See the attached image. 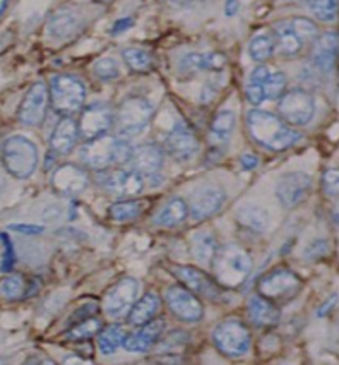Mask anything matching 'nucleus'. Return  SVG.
I'll use <instances>...</instances> for the list:
<instances>
[{
    "label": "nucleus",
    "mask_w": 339,
    "mask_h": 365,
    "mask_svg": "<svg viewBox=\"0 0 339 365\" xmlns=\"http://www.w3.org/2000/svg\"><path fill=\"white\" fill-rule=\"evenodd\" d=\"M247 129L254 143L269 151H286L300 141V133L281 117L264 110L252 108L247 113Z\"/></svg>",
    "instance_id": "obj_1"
},
{
    "label": "nucleus",
    "mask_w": 339,
    "mask_h": 365,
    "mask_svg": "<svg viewBox=\"0 0 339 365\" xmlns=\"http://www.w3.org/2000/svg\"><path fill=\"white\" fill-rule=\"evenodd\" d=\"M211 267L214 278L224 288H235L247 279L252 269V259L240 245L228 244L219 247Z\"/></svg>",
    "instance_id": "obj_2"
},
{
    "label": "nucleus",
    "mask_w": 339,
    "mask_h": 365,
    "mask_svg": "<svg viewBox=\"0 0 339 365\" xmlns=\"http://www.w3.org/2000/svg\"><path fill=\"white\" fill-rule=\"evenodd\" d=\"M2 165L11 177L26 180L38 167V148L26 135H11L2 143Z\"/></svg>",
    "instance_id": "obj_3"
},
{
    "label": "nucleus",
    "mask_w": 339,
    "mask_h": 365,
    "mask_svg": "<svg viewBox=\"0 0 339 365\" xmlns=\"http://www.w3.org/2000/svg\"><path fill=\"white\" fill-rule=\"evenodd\" d=\"M86 88L80 79L71 74L53 76L50 81V103L58 115L71 117L83 110Z\"/></svg>",
    "instance_id": "obj_4"
},
{
    "label": "nucleus",
    "mask_w": 339,
    "mask_h": 365,
    "mask_svg": "<svg viewBox=\"0 0 339 365\" xmlns=\"http://www.w3.org/2000/svg\"><path fill=\"white\" fill-rule=\"evenodd\" d=\"M155 115V107L144 96H129L118 105L115 125L120 135L141 134Z\"/></svg>",
    "instance_id": "obj_5"
},
{
    "label": "nucleus",
    "mask_w": 339,
    "mask_h": 365,
    "mask_svg": "<svg viewBox=\"0 0 339 365\" xmlns=\"http://www.w3.org/2000/svg\"><path fill=\"white\" fill-rule=\"evenodd\" d=\"M303 283L293 271L286 267H278L264 274L257 283V294L273 300L274 304H286L293 300L302 290Z\"/></svg>",
    "instance_id": "obj_6"
},
{
    "label": "nucleus",
    "mask_w": 339,
    "mask_h": 365,
    "mask_svg": "<svg viewBox=\"0 0 339 365\" xmlns=\"http://www.w3.org/2000/svg\"><path fill=\"white\" fill-rule=\"evenodd\" d=\"M213 343L223 355L239 359L249 351L252 336L244 322L239 319H226L214 328Z\"/></svg>",
    "instance_id": "obj_7"
},
{
    "label": "nucleus",
    "mask_w": 339,
    "mask_h": 365,
    "mask_svg": "<svg viewBox=\"0 0 339 365\" xmlns=\"http://www.w3.org/2000/svg\"><path fill=\"white\" fill-rule=\"evenodd\" d=\"M170 273L197 297L211 300V302H224V287L202 269H197L194 266L173 264L170 267Z\"/></svg>",
    "instance_id": "obj_8"
},
{
    "label": "nucleus",
    "mask_w": 339,
    "mask_h": 365,
    "mask_svg": "<svg viewBox=\"0 0 339 365\" xmlns=\"http://www.w3.org/2000/svg\"><path fill=\"white\" fill-rule=\"evenodd\" d=\"M279 117L293 127L307 125L315 115V100L305 89L295 88L285 91L278 105Z\"/></svg>",
    "instance_id": "obj_9"
},
{
    "label": "nucleus",
    "mask_w": 339,
    "mask_h": 365,
    "mask_svg": "<svg viewBox=\"0 0 339 365\" xmlns=\"http://www.w3.org/2000/svg\"><path fill=\"white\" fill-rule=\"evenodd\" d=\"M139 283L134 278H122L103 297V311L112 319L127 316L137 302Z\"/></svg>",
    "instance_id": "obj_10"
},
{
    "label": "nucleus",
    "mask_w": 339,
    "mask_h": 365,
    "mask_svg": "<svg viewBox=\"0 0 339 365\" xmlns=\"http://www.w3.org/2000/svg\"><path fill=\"white\" fill-rule=\"evenodd\" d=\"M165 302L177 319L197 322L204 316V307L194 292L184 285H172L165 292Z\"/></svg>",
    "instance_id": "obj_11"
},
{
    "label": "nucleus",
    "mask_w": 339,
    "mask_h": 365,
    "mask_svg": "<svg viewBox=\"0 0 339 365\" xmlns=\"http://www.w3.org/2000/svg\"><path fill=\"white\" fill-rule=\"evenodd\" d=\"M80 160L93 170H108L113 165L118 167V138L105 134L91 139L80 150Z\"/></svg>",
    "instance_id": "obj_12"
},
{
    "label": "nucleus",
    "mask_w": 339,
    "mask_h": 365,
    "mask_svg": "<svg viewBox=\"0 0 339 365\" xmlns=\"http://www.w3.org/2000/svg\"><path fill=\"white\" fill-rule=\"evenodd\" d=\"M96 182L103 190L120 197H132L142 192L144 189V177L135 170H100L96 175Z\"/></svg>",
    "instance_id": "obj_13"
},
{
    "label": "nucleus",
    "mask_w": 339,
    "mask_h": 365,
    "mask_svg": "<svg viewBox=\"0 0 339 365\" xmlns=\"http://www.w3.org/2000/svg\"><path fill=\"white\" fill-rule=\"evenodd\" d=\"M50 89H46L43 81H38L28 89L21 107L18 110V120L26 127H40L45 122L46 108H48Z\"/></svg>",
    "instance_id": "obj_14"
},
{
    "label": "nucleus",
    "mask_w": 339,
    "mask_h": 365,
    "mask_svg": "<svg viewBox=\"0 0 339 365\" xmlns=\"http://www.w3.org/2000/svg\"><path fill=\"white\" fill-rule=\"evenodd\" d=\"M79 134L86 141L105 135L110 127L115 124V112L105 103H91L83 110L79 118Z\"/></svg>",
    "instance_id": "obj_15"
},
{
    "label": "nucleus",
    "mask_w": 339,
    "mask_h": 365,
    "mask_svg": "<svg viewBox=\"0 0 339 365\" xmlns=\"http://www.w3.org/2000/svg\"><path fill=\"white\" fill-rule=\"evenodd\" d=\"M312 177L303 172H290L285 173L276 184V197L279 205L286 210L296 207L305 197L311 194Z\"/></svg>",
    "instance_id": "obj_16"
},
{
    "label": "nucleus",
    "mask_w": 339,
    "mask_h": 365,
    "mask_svg": "<svg viewBox=\"0 0 339 365\" xmlns=\"http://www.w3.org/2000/svg\"><path fill=\"white\" fill-rule=\"evenodd\" d=\"M50 182H52V187L58 194L67 197H75L86 190L88 184H90V177L78 165L63 163L53 170Z\"/></svg>",
    "instance_id": "obj_17"
},
{
    "label": "nucleus",
    "mask_w": 339,
    "mask_h": 365,
    "mask_svg": "<svg viewBox=\"0 0 339 365\" xmlns=\"http://www.w3.org/2000/svg\"><path fill=\"white\" fill-rule=\"evenodd\" d=\"M165 146H167L168 155L173 156L177 161H189L197 155L199 139L189 125L179 122L168 133Z\"/></svg>",
    "instance_id": "obj_18"
},
{
    "label": "nucleus",
    "mask_w": 339,
    "mask_h": 365,
    "mask_svg": "<svg viewBox=\"0 0 339 365\" xmlns=\"http://www.w3.org/2000/svg\"><path fill=\"white\" fill-rule=\"evenodd\" d=\"M224 201H226V194L223 189L214 187V185L202 187L194 194L192 201H190V216L196 222H204L221 210Z\"/></svg>",
    "instance_id": "obj_19"
},
{
    "label": "nucleus",
    "mask_w": 339,
    "mask_h": 365,
    "mask_svg": "<svg viewBox=\"0 0 339 365\" xmlns=\"http://www.w3.org/2000/svg\"><path fill=\"white\" fill-rule=\"evenodd\" d=\"M339 52V36L336 33H324L315 40L312 52V63L322 74L333 72L338 61Z\"/></svg>",
    "instance_id": "obj_20"
},
{
    "label": "nucleus",
    "mask_w": 339,
    "mask_h": 365,
    "mask_svg": "<svg viewBox=\"0 0 339 365\" xmlns=\"http://www.w3.org/2000/svg\"><path fill=\"white\" fill-rule=\"evenodd\" d=\"M165 331V319H152L147 324L139 326L137 331L127 334L124 348L127 351H134V354H142L152 348L160 341L161 334Z\"/></svg>",
    "instance_id": "obj_21"
},
{
    "label": "nucleus",
    "mask_w": 339,
    "mask_h": 365,
    "mask_svg": "<svg viewBox=\"0 0 339 365\" xmlns=\"http://www.w3.org/2000/svg\"><path fill=\"white\" fill-rule=\"evenodd\" d=\"M79 124L71 117H62L50 138V150L57 156H67L74 150L79 138Z\"/></svg>",
    "instance_id": "obj_22"
},
{
    "label": "nucleus",
    "mask_w": 339,
    "mask_h": 365,
    "mask_svg": "<svg viewBox=\"0 0 339 365\" xmlns=\"http://www.w3.org/2000/svg\"><path fill=\"white\" fill-rule=\"evenodd\" d=\"M247 314L249 319L257 328H274L279 319H281V312H279L278 305L261 294L250 297L247 304Z\"/></svg>",
    "instance_id": "obj_23"
},
{
    "label": "nucleus",
    "mask_w": 339,
    "mask_h": 365,
    "mask_svg": "<svg viewBox=\"0 0 339 365\" xmlns=\"http://www.w3.org/2000/svg\"><path fill=\"white\" fill-rule=\"evenodd\" d=\"M165 163V155L163 150L156 144H142L141 148L134 151L132 161H130V167L137 173H141L142 177L156 175L160 172L161 167Z\"/></svg>",
    "instance_id": "obj_24"
},
{
    "label": "nucleus",
    "mask_w": 339,
    "mask_h": 365,
    "mask_svg": "<svg viewBox=\"0 0 339 365\" xmlns=\"http://www.w3.org/2000/svg\"><path fill=\"white\" fill-rule=\"evenodd\" d=\"M161 309V300L160 297L155 294V292H147L144 297L137 300L130 309V312L127 314V322L134 328H139V326L147 324L152 319H156Z\"/></svg>",
    "instance_id": "obj_25"
},
{
    "label": "nucleus",
    "mask_w": 339,
    "mask_h": 365,
    "mask_svg": "<svg viewBox=\"0 0 339 365\" xmlns=\"http://www.w3.org/2000/svg\"><path fill=\"white\" fill-rule=\"evenodd\" d=\"M274 38H276V48L283 57H296L303 50L305 41L300 38L291 21H283L274 26Z\"/></svg>",
    "instance_id": "obj_26"
},
{
    "label": "nucleus",
    "mask_w": 339,
    "mask_h": 365,
    "mask_svg": "<svg viewBox=\"0 0 339 365\" xmlns=\"http://www.w3.org/2000/svg\"><path fill=\"white\" fill-rule=\"evenodd\" d=\"M80 29V21L74 12L71 11H58L50 18L46 24V33L53 40H69L75 36Z\"/></svg>",
    "instance_id": "obj_27"
},
{
    "label": "nucleus",
    "mask_w": 339,
    "mask_h": 365,
    "mask_svg": "<svg viewBox=\"0 0 339 365\" xmlns=\"http://www.w3.org/2000/svg\"><path fill=\"white\" fill-rule=\"evenodd\" d=\"M228 58L219 52L207 53H187L182 57V72H199V71H223L226 67Z\"/></svg>",
    "instance_id": "obj_28"
},
{
    "label": "nucleus",
    "mask_w": 339,
    "mask_h": 365,
    "mask_svg": "<svg viewBox=\"0 0 339 365\" xmlns=\"http://www.w3.org/2000/svg\"><path fill=\"white\" fill-rule=\"evenodd\" d=\"M190 215V207L187 202L182 197H172L160 207V211L152 218V223L158 225V227H177L182 222H185V218Z\"/></svg>",
    "instance_id": "obj_29"
},
{
    "label": "nucleus",
    "mask_w": 339,
    "mask_h": 365,
    "mask_svg": "<svg viewBox=\"0 0 339 365\" xmlns=\"http://www.w3.org/2000/svg\"><path fill=\"white\" fill-rule=\"evenodd\" d=\"M219 245L213 233L197 232L190 239V252L199 264L211 266L213 264L216 254H218Z\"/></svg>",
    "instance_id": "obj_30"
},
{
    "label": "nucleus",
    "mask_w": 339,
    "mask_h": 365,
    "mask_svg": "<svg viewBox=\"0 0 339 365\" xmlns=\"http://www.w3.org/2000/svg\"><path fill=\"white\" fill-rule=\"evenodd\" d=\"M236 222L250 232L262 233L269 227V213L257 205H244L236 210Z\"/></svg>",
    "instance_id": "obj_31"
},
{
    "label": "nucleus",
    "mask_w": 339,
    "mask_h": 365,
    "mask_svg": "<svg viewBox=\"0 0 339 365\" xmlns=\"http://www.w3.org/2000/svg\"><path fill=\"white\" fill-rule=\"evenodd\" d=\"M271 74V69L266 66H259L257 69H254L252 74L247 81V86H245V96H247L249 103L257 107L262 101H266V79Z\"/></svg>",
    "instance_id": "obj_32"
},
{
    "label": "nucleus",
    "mask_w": 339,
    "mask_h": 365,
    "mask_svg": "<svg viewBox=\"0 0 339 365\" xmlns=\"http://www.w3.org/2000/svg\"><path fill=\"white\" fill-rule=\"evenodd\" d=\"M127 333L124 326L112 324L101 329L98 334V348L103 355H113L120 346H124Z\"/></svg>",
    "instance_id": "obj_33"
},
{
    "label": "nucleus",
    "mask_w": 339,
    "mask_h": 365,
    "mask_svg": "<svg viewBox=\"0 0 339 365\" xmlns=\"http://www.w3.org/2000/svg\"><path fill=\"white\" fill-rule=\"evenodd\" d=\"M276 52V38L274 35H268V33L254 36L249 43V55L256 62L269 61Z\"/></svg>",
    "instance_id": "obj_34"
},
{
    "label": "nucleus",
    "mask_w": 339,
    "mask_h": 365,
    "mask_svg": "<svg viewBox=\"0 0 339 365\" xmlns=\"http://www.w3.org/2000/svg\"><path fill=\"white\" fill-rule=\"evenodd\" d=\"M236 124V115L233 110H221L218 112L211 122V138H214L216 141L224 143L230 139Z\"/></svg>",
    "instance_id": "obj_35"
},
{
    "label": "nucleus",
    "mask_w": 339,
    "mask_h": 365,
    "mask_svg": "<svg viewBox=\"0 0 339 365\" xmlns=\"http://www.w3.org/2000/svg\"><path fill=\"white\" fill-rule=\"evenodd\" d=\"M101 329H103V322H101V319H98V317H88V319L71 326V329L67 331L66 336L72 339V341H86V339L100 334Z\"/></svg>",
    "instance_id": "obj_36"
},
{
    "label": "nucleus",
    "mask_w": 339,
    "mask_h": 365,
    "mask_svg": "<svg viewBox=\"0 0 339 365\" xmlns=\"http://www.w3.org/2000/svg\"><path fill=\"white\" fill-rule=\"evenodd\" d=\"M142 211V205L139 201H117L108 207V215L113 222H132Z\"/></svg>",
    "instance_id": "obj_37"
},
{
    "label": "nucleus",
    "mask_w": 339,
    "mask_h": 365,
    "mask_svg": "<svg viewBox=\"0 0 339 365\" xmlns=\"http://www.w3.org/2000/svg\"><path fill=\"white\" fill-rule=\"evenodd\" d=\"M122 58L130 71L134 72H150L152 67V57L150 52L142 48H125L122 50Z\"/></svg>",
    "instance_id": "obj_38"
},
{
    "label": "nucleus",
    "mask_w": 339,
    "mask_h": 365,
    "mask_svg": "<svg viewBox=\"0 0 339 365\" xmlns=\"http://www.w3.org/2000/svg\"><path fill=\"white\" fill-rule=\"evenodd\" d=\"M308 4L313 16L322 23H333L336 19L339 0H308Z\"/></svg>",
    "instance_id": "obj_39"
},
{
    "label": "nucleus",
    "mask_w": 339,
    "mask_h": 365,
    "mask_svg": "<svg viewBox=\"0 0 339 365\" xmlns=\"http://www.w3.org/2000/svg\"><path fill=\"white\" fill-rule=\"evenodd\" d=\"M286 89V76L279 71H271V74L266 79V100H278L285 95Z\"/></svg>",
    "instance_id": "obj_40"
},
{
    "label": "nucleus",
    "mask_w": 339,
    "mask_h": 365,
    "mask_svg": "<svg viewBox=\"0 0 339 365\" xmlns=\"http://www.w3.org/2000/svg\"><path fill=\"white\" fill-rule=\"evenodd\" d=\"M93 74H95L100 81L108 83V81H115L118 76H120V69H118V63L113 61V58L103 57L95 62V66H93Z\"/></svg>",
    "instance_id": "obj_41"
},
{
    "label": "nucleus",
    "mask_w": 339,
    "mask_h": 365,
    "mask_svg": "<svg viewBox=\"0 0 339 365\" xmlns=\"http://www.w3.org/2000/svg\"><path fill=\"white\" fill-rule=\"evenodd\" d=\"M2 295L7 300L21 299L24 294V279L19 274H9L2 279Z\"/></svg>",
    "instance_id": "obj_42"
},
{
    "label": "nucleus",
    "mask_w": 339,
    "mask_h": 365,
    "mask_svg": "<svg viewBox=\"0 0 339 365\" xmlns=\"http://www.w3.org/2000/svg\"><path fill=\"white\" fill-rule=\"evenodd\" d=\"M291 24H293L296 33H298L300 38H302L303 41H313L319 38V29H317L315 23H312L311 19L295 18V19H291Z\"/></svg>",
    "instance_id": "obj_43"
},
{
    "label": "nucleus",
    "mask_w": 339,
    "mask_h": 365,
    "mask_svg": "<svg viewBox=\"0 0 339 365\" xmlns=\"http://www.w3.org/2000/svg\"><path fill=\"white\" fill-rule=\"evenodd\" d=\"M322 189L329 197H339V168H328L322 175Z\"/></svg>",
    "instance_id": "obj_44"
},
{
    "label": "nucleus",
    "mask_w": 339,
    "mask_h": 365,
    "mask_svg": "<svg viewBox=\"0 0 339 365\" xmlns=\"http://www.w3.org/2000/svg\"><path fill=\"white\" fill-rule=\"evenodd\" d=\"M2 261H0V264H2V273H11L12 267H14V262H16V254H14V247H12V242L9 237H7L6 232H2Z\"/></svg>",
    "instance_id": "obj_45"
},
{
    "label": "nucleus",
    "mask_w": 339,
    "mask_h": 365,
    "mask_svg": "<svg viewBox=\"0 0 339 365\" xmlns=\"http://www.w3.org/2000/svg\"><path fill=\"white\" fill-rule=\"evenodd\" d=\"M325 252H328V242H325V240H313L312 244L307 245L303 256L307 259H317V257L324 256Z\"/></svg>",
    "instance_id": "obj_46"
},
{
    "label": "nucleus",
    "mask_w": 339,
    "mask_h": 365,
    "mask_svg": "<svg viewBox=\"0 0 339 365\" xmlns=\"http://www.w3.org/2000/svg\"><path fill=\"white\" fill-rule=\"evenodd\" d=\"M9 228L14 232L29 233V235H38V233H43V228L35 227V225H9Z\"/></svg>",
    "instance_id": "obj_47"
},
{
    "label": "nucleus",
    "mask_w": 339,
    "mask_h": 365,
    "mask_svg": "<svg viewBox=\"0 0 339 365\" xmlns=\"http://www.w3.org/2000/svg\"><path fill=\"white\" fill-rule=\"evenodd\" d=\"M132 24H134V19H130V18L115 21V24H113V28H112V35H120V33H124L129 28H132Z\"/></svg>",
    "instance_id": "obj_48"
},
{
    "label": "nucleus",
    "mask_w": 339,
    "mask_h": 365,
    "mask_svg": "<svg viewBox=\"0 0 339 365\" xmlns=\"http://www.w3.org/2000/svg\"><path fill=\"white\" fill-rule=\"evenodd\" d=\"M336 304H338V295H336V294L330 295L329 299L325 300V302L322 304L320 307H319V311H317V316L322 317V316H325V314H329V312H330V309H333L334 305H336Z\"/></svg>",
    "instance_id": "obj_49"
},
{
    "label": "nucleus",
    "mask_w": 339,
    "mask_h": 365,
    "mask_svg": "<svg viewBox=\"0 0 339 365\" xmlns=\"http://www.w3.org/2000/svg\"><path fill=\"white\" fill-rule=\"evenodd\" d=\"M240 165L244 170H254L257 168V165H259V160H257V156L254 155H244L240 158Z\"/></svg>",
    "instance_id": "obj_50"
},
{
    "label": "nucleus",
    "mask_w": 339,
    "mask_h": 365,
    "mask_svg": "<svg viewBox=\"0 0 339 365\" xmlns=\"http://www.w3.org/2000/svg\"><path fill=\"white\" fill-rule=\"evenodd\" d=\"M239 9H240L239 0H226V2H224V14H226L228 18L235 16L236 12H239Z\"/></svg>",
    "instance_id": "obj_51"
},
{
    "label": "nucleus",
    "mask_w": 339,
    "mask_h": 365,
    "mask_svg": "<svg viewBox=\"0 0 339 365\" xmlns=\"http://www.w3.org/2000/svg\"><path fill=\"white\" fill-rule=\"evenodd\" d=\"M172 2H175V4H180V6H190V4H197V2H202V0H172Z\"/></svg>",
    "instance_id": "obj_52"
},
{
    "label": "nucleus",
    "mask_w": 339,
    "mask_h": 365,
    "mask_svg": "<svg viewBox=\"0 0 339 365\" xmlns=\"http://www.w3.org/2000/svg\"><path fill=\"white\" fill-rule=\"evenodd\" d=\"M7 4H9V0H0V12H6V9H7Z\"/></svg>",
    "instance_id": "obj_53"
},
{
    "label": "nucleus",
    "mask_w": 339,
    "mask_h": 365,
    "mask_svg": "<svg viewBox=\"0 0 339 365\" xmlns=\"http://www.w3.org/2000/svg\"><path fill=\"white\" fill-rule=\"evenodd\" d=\"M333 216H334V222L336 223H339V205L334 207V211H333Z\"/></svg>",
    "instance_id": "obj_54"
},
{
    "label": "nucleus",
    "mask_w": 339,
    "mask_h": 365,
    "mask_svg": "<svg viewBox=\"0 0 339 365\" xmlns=\"http://www.w3.org/2000/svg\"><path fill=\"white\" fill-rule=\"evenodd\" d=\"M95 2H98V4H110V2H112V0H95Z\"/></svg>",
    "instance_id": "obj_55"
}]
</instances>
